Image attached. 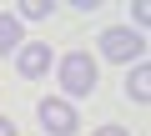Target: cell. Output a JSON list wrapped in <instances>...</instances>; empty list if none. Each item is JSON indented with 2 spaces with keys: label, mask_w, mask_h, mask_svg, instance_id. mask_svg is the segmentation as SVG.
Segmentation results:
<instances>
[{
  "label": "cell",
  "mask_w": 151,
  "mask_h": 136,
  "mask_svg": "<svg viewBox=\"0 0 151 136\" xmlns=\"http://www.w3.org/2000/svg\"><path fill=\"white\" fill-rule=\"evenodd\" d=\"M101 55H106V60L131 65V60H141V55H146V40H141L131 25H111V30L101 35Z\"/></svg>",
  "instance_id": "2"
},
{
  "label": "cell",
  "mask_w": 151,
  "mask_h": 136,
  "mask_svg": "<svg viewBox=\"0 0 151 136\" xmlns=\"http://www.w3.org/2000/svg\"><path fill=\"white\" fill-rule=\"evenodd\" d=\"M20 15H25V20H45V15H50V0H25Z\"/></svg>",
  "instance_id": "7"
},
{
  "label": "cell",
  "mask_w": 151,
  "mask_h": 136,
  "mask_svg": "<svg viewBox=\"0 0 151 136\" xmlns=\"http://www.w3.org/2000/svg\"><path fill=\"white\" fill-rule=\"evenodd\" d=\"M15 65H20V76H45L50 71V45L45 40H25L15 50Z\"/></svg>",
  "instance_id": "3"
},
{
  "label": "cell",
  "mask_w": 151,
  "mask_h": 136,
  "mask_svg": "<svg viewBox=\"0 0 151 136\" xmlns=\"http://www.w3.org/2000/svg\"><path fill=\"white\" fill-rule=\"evenodd\" d=\"M0 136H15V126H10V121H5V116H0Z\"/></svg>",
  "instance_id": "9"
},
{
  "label": "cell",
  "mask_w": 151,
  "mask_h": 136,
  "mask_svg": "<svg viewBox=\"0 0 151 136\" xmlns=\"http://www.w3.org/2000/svg\"><path fill=\"white\" fill-rule=\"evenodd\" d=\"M126 96L131 101H151V71H146V60H136V71L126 81Z\"/></svg>",
  "instance_id": "6"
},
{
  "label": "cell",
  "mask_w": 151,
  "mask_h": 136,
  "mask_svg": "<svg viewBox=\"0 0 151 136\" xmlns=\"http://www.w3.org/2000/svg\"><path fill=\"white\" fill-rule=\"evenodd\" d=\"M60 86H65V96H91L96 91V60H91V50L60 55Z\"/></svg>",
  "instance_id": "1"
},
{
  "label": "cell",
  "mask_w": 151,
  "mask_h": 136,
  "mask_svg": "<svg viewBox=\"0 0 151 136\" xmlns=\"http://www.w3.org/2000/svg\"><path fill=\"white\" fill-rule=\"evenodd\" d=\"M20 45H25L20 20H15V15H0V55H10V50H20Z\"/></svg>",
  "instance_id": "5"
},
{
  "label": "cell",
  "mask_w": 151,
  "mask_h": 136,
  "mask_svg": "<svg viewBox=\"0 0 151 136\" xmlns=\"http://www.w3.org/2000/svg\"><path fill=\"white\" fill-rule=\"evenodd\" d=\"M40 126L55 131V136H70V131H76V111H70V101H40Z\"/></svg>",
  "instance_id": "4"
},
{
  "label": "cell",
  "mask_w": 151,
  "mask_h": 136,
  "mask_svg": "<svg viewBox=\"0 0 151 136\" xmlns=\"http://www.w3.org/2000/svg\"><path fill=\"white\" fill-rule=\"evenodd\" d=\"M96 136H131V131H126V126H101Z\"/></svg>",
  "instance_id": "8"
}]
</instances>
